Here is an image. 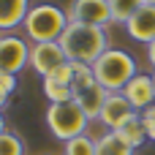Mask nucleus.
I'll list each match as a JSON object with an SVG mask.
<instances>
[{
  "mask_svg": "<svg viewBox=\"0 0 155 155\" xmlns=\"http://www.w3.org/2000/svg\"><path fill=\"white\" fill-rule=\"evenodd\" d=\"M60 46L65 49L71 63L93 65L109 49V33H106V27H93V25L71 22L65 27V33L60 35Z\"/></svg>",
  "mask_w": 155,
  "mask_h": 155,
  "instance_id": "obj_1",
  "label": "nucleus"
},
{
  "mask_svg": "<svg viewBox=\"0 0 155 155\" xmlns=\"http://www.w3.org/2000/svg\"><path fill=\"white\" fill-rule=\"evenodd\" d=\"M68 25H71L68 11H63L52 3H35L25 16L22 30L30 44H46V41H60V35L65 33Z\"/></svg>",
  "mask_w": 155,
  "mask_h": 155,
  "instance_id": "obj_2",
  "label": "nucleus"
},
{
  "mask_svg": "<svg viewBox=\"0 0 155 155\" xmlns=\"http://www.w3.org/2000/svg\"><path fill=\"white\" fill-rule=\"evenodd\" d=\"M93 74H95V82L101 87H106L109 93H123V87L139 74V68H136V60L131 52L109 46L93 63Z\"/></svg>",
  "mask_w": 155,
  "mask_h": 155,
  "instance_id": "obj_3",
  "label": "nucleus"
},
{
  "mask_svg": "<svg viewBox=\"0 0 155 155\" xmlns=\"http://www.w3.org/2000/svg\"><path fill=\"white\" fill-rule=\"evenodd\" d=\"M90 125V117L79 109L76 101H65V104H49L46 109V128L54 139L68 142L74 136H82Z\"/></svg>",
  "mask_w": 155,
  "mask_h": 155,
  "instance_id": "obj_4",
  "label": "nucleus"
},
{
  "mask_svg": "<svg viewBox=\"0 0 155 155\" xmlns=\"http://www.w3.org/2000/svg\"><path fill=\"white\" fill-rule=\"evenodd\" d=\"M27 65H30V44L16 33L0 35V71L16 76Z\"/></svg>",
  "mask_w": 155,
  "mask_h": 155,
  "instance_id": "obj_5",
  "label": "nucleus"
},
{
  "mask_svg": "<svg viewBox=\"0 0 155 155\" xmlns=\"http://www.w3.org/2000/svg\"><path fill=\"white\" fill-rule=\"evenodd\" d=\"M68 19L79 25H93V27H109L114 22L109 0H71Z\"/></svg>",
  "mask_w": 155,
  "mask_h": 155,
  "instance_id": "obj_6",
  "label": "nucleus"
},
{
  "mask_svg": "<svg viewBox=\"0 0 155 155\" xmlns=\"http://www.w3.org/2000/svg\"><path fill=\"white\" fill-rule=\"evenodd\" d=\"M63 63H68L65 49L60 46V41H46V44H30V68L38 76H49L54 68H60Z\"/></svg>",
  "mask_w": 155,
  "mask_h": 155,
  "instance_id": "obj_7",
  "label": "nucleus"
},
{
  "mask_svg": "<svg viewBox=\"0 0 155 155\" xmlns=\"http://www.w3.org/2000/svg\"><path fill=\"white\" fill-rule=\"evenodd\" d=\"M136 114V109L128 104V98L123 95V93H109V98H106V104H104V109H101V125L106 128V131H117L125 120H131Z\"/></svg>",
  "mask_w": 155,
  "mask_h": 155,
  "instance_id": "obj_8",
  "label": "nucleus"
},
{
  "mask_svg": "<svg viewBox=\"0 0 155 155\" xmlns=\"http://www.w3.org/2000/svg\"><path fill=\"white\" fill-rule=\"evenodd\" d=\"M123 95L128 98V104H131L136 112H144L147 106H153V104H155L153 74H136V76L123 87Z\"/></svg>",
  "mask_w": 155,
  "mask_h": 155,
  "instance_id": "obj_9",
  "label": "nucleus"
},
{
  "mask_svg": "<svg viewBox=\"0 0 155 155\" xmlns=\"http://www.w3.org/2000/svg\"><path fill=\"white\" fill-rule=\"evenodd\" d=\"M125 33L139 41V44H153L155 41V5L144 3L125 25Z\"/></svg>",
  "mask_w": 155,
  "mask_h": 155,
  "instance_id": "obj_10",
  "label": "nucleus"
},
{
  "mask_svg": "<svg viewBox=\"0 0 155 155\" xmlns=\"http://www.w3.org/2000/svg\"><path fill=\"white\" fill-rule=\"evenodd\" d=\"M106 98H109V90H106V87H101L98 82H95L93 87L79 90V93L74 95V101L79 104V109H82L90 120H98V117H101V109H104Z\"/></svg>",
  "mask_w": 155,
  "mask_h": 155,
  "instance_id": "obj_11",
  "label": "nucleus"
},
{
  "mask_svg": "<svg viewBox=\"0 0 155 155\" xmlns=\"http://www.w3.org/2000/svg\"><path fill=\"white\" fill-rule=\"evenodd\" d=\"M30 0H0V30H16L25 25V16L30 11Z\"/></svg>",
  "mask_w": 155,
  "mask_h": 155,
  "instance_id": "obj_12",
  "label": "nucleus"
},
{
  "mask_svg": "<svg viewBox=\"0 0 155 155\" xmlns=\"http://www.w3.org/2000/svg\"><path fill=\"white\" fill-rule=\"evenodd\" d=\"M114 134H117V136H120L131 150H136V147H142V144L147 142V128H144V123H142V114H139V112H136L131 120H125Z\"/></svg>",
  "mask_w": 155,
  "mask_h": 155,
  "instance_id": "obj_13",
  "label": "nucleus"
},
{
  "mask_svg": "<svg viewBox=\"0 0 155 155\" xmlns=\"http://www.w3.org/2000/svg\"><path fill=\"white\" fill-rule=\"evenodd\" d=\"M95 155H134V150L114 131H106L95 139Z\"/></svg>",
  "mask_w": 155,
  "mask_h": 155,
  "instance_id": "obj_14",
  "label": "nucleus"
},
{
  "mask_svg": "<svg viewBox=\"0 0 155 155\" xmlns=\"http://www.w3.org/2000/svg\"><path fill=\"white\" fill-rule=\"evenodd\" d=\"M44 95L49 98V104H65V101H74L76 90L71 84H60L54 79H44Z\"/></svg>",
  "mask_w": 155,
  "mask_h": 155,
  "instance_id": "obj_15",
  "label": "nucleus"
},
{
  "mask_svg": "<svg viewBox=\"0 0 155 155\" xmlns=\"http://www.w3.org/2000/svg\"><path fill=\"white\" fill-rule=\"evenodd\" d=\"M112 5V19L117 25H128V19L144 5V0H109Z\"/></svg>",
  "mask_w": 155,
  "mask_h": 155,
  "instance_id": "obj_16",
  "label": "nucleus"
},
{
  "mask_svg": "<svg viewBox=\"0 0 155 155\" xmlns=\"http://www.w3.org/2000/svg\"><path fill=\"white\" fill-rule=\"evenodd\" d=\"M63 155H95V139L82 134V136H74L65 142L63 147Z\"/></svg>",
  "mask_w": 155,
  "mask_h": 155,
  "instance_id": "obj_17",
  "label": "nucleus"
},
{
  "mask_svg": "<svg viewBox=\"0 0 155 155\" xmlns=\"http://www.w3.org/2000/svg\"><path fill=\"white\" fill-rule=\"evenodd\" d=\"M0 155H25V142L19 134L5 131L0 134Z\"/></svg>",
  "mask_w": 155,
  "mask_h": 155,
  "instance_id": "obj_18",
  "label": "nucleus"
},
{
  "mask_svg": "<svg viewBox=\"0 0 155 155\" xmlns=\"http://www.w3.org/2000/svg\"><path fill=\"white\" fill-rule=\"evenodd\" d=\"M74 65H76V74H74V90L79 93V90H87V87H93V84H95L93 65H87V63H74Z\"/></svg>",
  "mask_w": 155,
  "mask_h": 155,
  "instance_id": "obj_19",
  "label": "nucleus"
},
{
  "mask_svg": "<svg viewBox=\"0 0 155 155\" xmlns=\"http://www.w3.org/2000/svg\"><path fill=\"white\" fill-rule=\"evenodd\" d=\"M74 74H76V65L68 60V63H63L60 68H54L49 76H44V79H54V82H60V84H71V87H74Z\"/></svg>",
  "mask_w": 155,
  "mask_h": 155,
  "instance_id": "obj_20",
  "label": "nucleus"
},
{
  "mask_svg": "<svg viewBox=\"0 0 155 155\" xmlns=\"http://www.w3.org/2000/svg\"><path fill=\"white\" fill-rule=\"evenodd\" d=\"M16 90V76L14 74H5V71H0V98H5L8 101V95Z\"/></svg>",
  "mask_w": 155,
  "mask_h": 155,
  "instance_id": "obj_21",
  "label": "nucleus"
},
{
  "mask_svg": "<svg viewBox=\"0 0 155 155\" xmlns=\"http://www.w3.org/2000/svg\"><path fill=\"white\" fill-rule=\"evenodd\" d=\"M139 114H142V123H144V128H147V139L155 142V104L147 106L144 112H139Z\"/></svg>",
  "mask_w": 155,
  "mask_h": 155,
  "instance_id": "obj_22",
  "label": "nucleus"
},
{
  "mask_svg": "<svg viewBox=\"0 0 155 155\" xmlns=\"http://www.w3.org/2000/svg\"><path fill=\"white\" fill-rule=\"evenodd\" d=\"M147 63L155 68V41H153V44H147Z\"/></svg>",
  "mask_w": 155,
  "mask_h": 155,
  "instance_id": "obj_23",
  "label": "nucleus"
},
{
  "mask_svg": "<svg viewBox=\"0 0 155 155\" xmlns=\"http://www.w3.org/2000/svg\"><path fill=\"white\" fill-rule=\"evenodd\" d=\"M8 128H5V117H3V109H0V134H5Z\"/></svg>",
  "mask_w": 155,
  "mask_h": 155,
  "instance_id": "obj_24",
  "label": "nucleus"
},
{
  "mask_svg": "<svg viewBox=\"0 0 155 155\" xmlns=\"http://www.w3.org/2000/svg\"><path fill=\"white\" fill-rule=\"evenodd\" d=\"M3 106H5V98H0V109H3Z\"/></svg>",
  "mask_w": 155,
  "mask_h": 155,
  "instance_id": "obj_25",
  "label": "nucleus"
},
{
  "mask_svg": "<svg viewBox=\"0 0 155 155\" xmlns=\"http://www.w3.org/2000/svg\"><path fill=\"white\" fill-rule=\"evenodd\" d=\"M144 3H150V5H155V0H144Z\"/></svg>",
  "mask_w": 155,
  "mask_h": 155,
  "instance_id": "obj_26",
  "label": "nucleus"
},
{
  "mask_svg": "<svg viewBox=\"0 0 155 155\" xmlns=\"http://www.w3.org/2000/svg\"><path fill=\"white\" fill-rule=\"evenodd\" d=\"M153 84H155V71H153Z\"/></svg>",
  "mask_w": 155,
  "mask_h": 155,
  "instance_id": "obj_27",
  "label": "nucleus"
}]
</instances>
